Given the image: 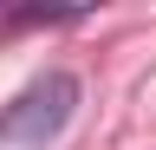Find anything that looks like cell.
<instances>
[{
  "label": "cell",
  "instance_id": "6da1fadb",
  "mask_svg": "<svg viewBox=\"0 0 156 150\" xmlns=\"http://www.w3.org/2000/svg\"><path fill=\"white\" fill-rule=\"evenodd\" d=\"M78 98H85L78 72H65V65L39 72L33 85H20L0 104V150H46V144H58L65 124L78 118Z\"/></svg>",
  "mask_w": 156,
  "mask_h": 150
}]
</instances>
